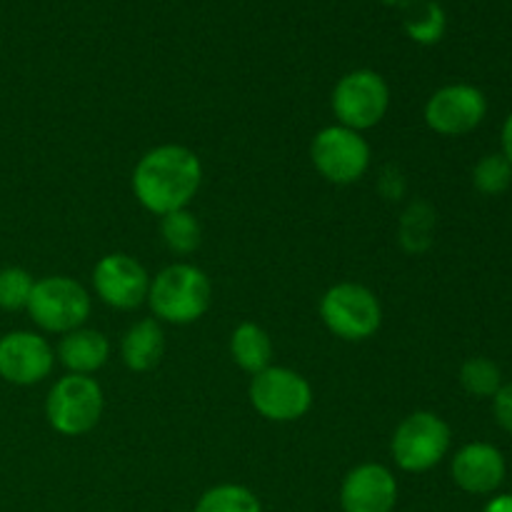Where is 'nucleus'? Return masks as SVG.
<instances>
[{
	"instance_id": "f257e3e1",
	"label": "nucleus",
	"mask_w": 512,
	"mask_h": 512,
	"mask_svg": "<svg viewBox=\"0 0 512 512\" xmlns=\"http://www.w3.org/2000/svg\"><path fill=\"white\" fill-rule=\"evenodd\" d=\"M203 183V163L185 145L165 143L148 150L133 170L135 200L148 213L163 215L185 210Z\"/></svg>"
},
{
	"instance_id": "f03ea898",
	"label": "nucleus",
	"mask_w": 512,
	"mask_h": 512,
	"mask_svg": "<svg viewBox=\"0 0 512 512\" xmlns=\"http://www.w3.org/2000/svg\"><path fill=\"white\" fill-rule=\"evenodd\" d=\"M213 300L210 278L193 263H173L150 280L148 305L163 323L190 325L203 318Z\"/></svg>"
},
{
	"instance_id": "7ed1b4c3",
	"label": "nucleus",
	"mask_w": 512,
	"mask_h": 512,
	"mask_svg": "<svg viewBox=\"0 0 512 512\" xmlns=\"http://www.w3.org/2000/svg\"><path fill=\"white\" fill-rule=\"evenodd\" d=\"M105 395L103 388L90 375L68 373L55 380L45 398V418L55 433L65 438H78L90 433L103 418Z\"/></svg>"
},
{
	"instance_id": "20e7f679",
	"label": "nucleus",
	"mask_w": 512,
	"mask_h": 512,
	"mask_svg": "<svg viewBox=\"0 0 512 512\" xmlns=\"http://www.w3.org/2000/svg\"><path fill=\"white\" fill-rule=\"evenodd\" d=\"M25 310L40 330L65 335L83 328L93 310V300L78 280L68 275H48L35 280Z\"/></svg>"
},
{
	"instance_id": "39448f33",
	"label": "nucleus",
	"mask_w": 512,
	"mask_h": 512,
	"mask_svg": "<svg viewBox=\"0 0 512 512\" xmlns=\"http://www.w3.org/2000/svg\"><path fill=\"white\" fill-rule=\"evenodd\" d=\"M320 318L335 338L363 343L383 325V305L365 285L338 283L320 298Z\"/></svg>"
},
{
	"instance_id": "423d86ee",
	"label": "nucleus",
	"mask_w": 512,
	"mask_h": 512,
	"mask_svg": "<svg viewBox=\"0 0 512 512\" xmlns=\"http://www.w3.org/2000/svg\"><path fill=\"white\" fill-rule=\"evenodd\" d=\"M453 433L440 415L418 410L400 420L390 440L395 465L405 473H428L448 455Z\"/></svg>"
},
{
	"instance_id": "0eeeda50",
	"label": "nucleus",
	"mask_w": 512,
	"mask_h": 512,
	"mask_svg": "<svg viewBox=\"0 0 512 512\" xmlns=\"http://www.w3.org/2000/svg\"><path fill=\"white\" fill-rule=\"evenodd\" d=\"M248 398L255 413L270 423H295L313 408V385L295 370L270 365L263 373L253 375Z\"/></svg>"
},
{
	"instance_id": "6e6552de",
	"label": "nucleus",
	"mask_w": 512,
	"mask_h": 512,
	"mask_svg": "<svg viewBox=\"0 0 512 512\" xmlns=\"http://www.w3.org/2000/svg\"><path fill=\"white\" fill-rule=\"evenodd\" d=\"M330 105L338 125L363 133L385 118L390 108V88L383 75L375 70H350L333 88Z\"/></svg>"
},
{
	"instance_id": "1a4fd4ad",
	"label": "nucleus",
	"mask_w": 512,
	"mask_h": 512,
	"mask_svg": "<svg viewBox=\"0 0 512 512\" xmlns=\"http://www.w3.org/2000/svg\"><path fill=\"white\" fill-rule=\"evenodd\" d=\"M310 158L315 170L328 183L350 185L358 183L370 168V145L363 133L345 125H328L320 130L310 145Z\"/></svg>"
},
{
	"instance_id": "9d476101",
	"label": "nucleus",
	"mask_w": 512,
	"mask_h": 512,
	"mask_svg": "<svg viewBox=\"0 0 512 512\" xmlns=\"http://www.w3.org/2000/svg\"><path fill=\"white\" fill-rule=\"evenodd\" d=\"M425 123L433 133L460 138L478 128L488 115V98L468 83H450L435 90L425 103Z\"/></svg>"
},
{
	"instance_id": "9b49d317",
	"label": "nucleus",
	"mask_w": 512,
	"mask_h": 512,
	"mask_svg": "<svg viewBox=\"0 0 512 512\" xmlns=\"http://www.w3.org/2000/svg\"><path fill=\"white\" fill-rule=\"evenodd\" d=\"M55 350L33 330H10L0 335V378L18 388L38 385L53 373Z\"/></svg>"
},
{
	"instance_id": "f8f14e48",
	"label": "nucleus",
	"mask_w": 512,
	"mask_h": 512,
	"mask_svg": "<svg viewBox=\"0 0 512 512\" xmlns=\"http://www.w3.org/2000/svg\"><path fill=\"white\" fill-rule=\"evenodd\" d=\"M95 295L115 310H133L148 300L150 275L128 253H110L93 268Z\"/></svg>"
},
{
	"instance_id": "ddd939ff",
	"label": "nucleus",
	"mask_w": 512,
	"mask_h": 512,
	"mask_svg": "<svg viewBox=\"0 0 512 512\" xmlns=\"http://www.w3.org/2000/svg\"><path fill=\"white\" fill-rule=\"evenodd\" d=\"M398 505V480L380 463L355 465L340 485L343 512H393Z\"/></svg>"
},
{
	"instance_id": "4468645a",
	"label": "nucleus",
	"mask_w": 512,
	"mask_h": 512,
	"mask_svg": "<svg viewBox=\"0 0 512 512\" xmlns=\"http://www.w3.org/2000/svg\"><path fill=\"white\" fill-rule=\"evenodd\" d=\"M505 455L490 443H468L455 453L450 475L470 495H493L505 483Z\"/></svg>"
},
{
	"instance_id": "2eb2a0df",
	"label": "nucleus",
	"mask_w": 512,
	"mask_h": 512,
	"mask_svg": "<svg viewBox=\"0 0 512 512\" xmlns=\"http://www.w3.org/2000/svg\"><path fill=\"white\" fill-rule=\"evenodd\" d=\"M55 355L60 363L75 375H93L108 363L110 358V340L105 333L93 328L70 330L60 338Z\"/></svg>"
},
{
	"instance_id": "dca6fc26",
	"label": "nucleus",
	"mask_w": 512,
	"mask_h": 512,
	"mask_svg": "<svg viewBox=\"0 0 512 512\" xmlns=\"http://www.w3.org/2000/svg\"><path fill=\"white\" fill-rule=\"evenodd\" d=\"M165 353V333L160 320L145 318L130 325L128 333L123 335L120 343V355L128 370L133 373H148L163 360Z\"/></svg>"
},
{
	"instance_id": "f3484780",
	"label": "nucleus",
	"mask_w": 512,
	"mask_h": 512,
	"mask_svg": "<svg viewBox=\"0 0 512 512\" xmlns=\"http://www.w3.org/2000/svg\"><path fill=\"white\" fill-rule=\"evenodd\" d=\"M273 340L268 330L260 328L258 323H240L230 335V355L235 365L250 375L263 373L273 365Z\"/></svg>"
},
{
	"instance_id": "a211bd4d",
	"label": "nucleus",
	"mask_w": 512,
	"mask_h": 512,
	"mask_svg": "<svg viewBox=\"0 0 512 512\" xmlns=\"http://www.w3.org/2000/svg\"><path fill=\"white\" fill-rule=\"evenodd\" d=\"M160 235H163V243L168 245L170 253L175 255L195 253L200 248V240H203L198 218L188 208L163 215L160 218Z\"/></svg>"
},
{
	"instance_id": "6ab92c4d",
	"label": "nucleus",
	"mask_w": 512,
	"mask_h": 512,
	"mask_svg": "<svg viewBox=\"0 0 512 512\" xmlns=\"http://www.w3.org/2000/svg\"><path fill=\"white\" fill-rule=\"evenodd\" d=\"M193 512H263V505L245 485L223 483L205 490Z\"/></svg>"
},
{
	"instance_id": "aec40b11",
	"label": "nucleus",
	"mask_w": 512,
	"mask_h": 512,
	"mask_svg": "<svg viewBox=\"0 0 512 512\" xmlns=\"http://www.w3.org/2000/svg\"><path fill=\"white\" fill-rule=\"evenodd\" d=\"M435 213L430 205L413 203L400 220V243L408 253H423L433 243Z\"/></svg>"
},
{
	"instance_id": "412c9836",
	"label": "nucleus",
	"mask_w": 512,
	"mask_h": 512,
	"mask_svg": "<svg viewBox=\"0 0 512 512\" xmlns=\"http://www.w3.org/2000/svg\"><path fill=\"white\" fill-rule=\"evenodd\" d=\"M460 385L473 398H495L503 388V373L490 358H470L460 368Z\"/></svg>"
},
{
	"instance_id": "4be33fe9",
	"label": "nucleus",
	"mask_w": 512,
	"mask_h": 512,
	"mask_svg": "<svg viewBox=\"0 0 512 512\" xmlns=\"http://www.w3.org/2000/svg\"><path fill=\"white\" fill-rule=\"evenodd\" d=\"M473 185L480 195H503L512 185V163L503 153H490L475 163Z\"/></svg>"
},
{
	"instance_id": "5701e85b",
	"label": "nucleus",
	"mask_w": 512,
	"mask_h": 512,
	"mask_svg": "<svg viewBox=\"0 0 512 512\" xmlns=\"http://www.w3.org/2000/svg\"><path fill=\"white\" fill-rule=\"evenodd\" d=\"M445 13L438 3L433 0H420L415 3L413 13L405 18V30H408L410 38L415 43H423V45H433L443 38L445 33Z\"/></svg>"
},
{
	"instance_id": "b1692460",
	"label": "nucleus",
	"mask_w": 512,
	"mask_h": 512,
	"mask_svg": "<svg viewBox=\"0 0 512 512\" xmlns=\"http://www.w3.org/2000/svg\"><path fill=\"white\" fill-rule=\"evenodd\" d=\"M33 285L35 278L25 268H18V265L0 268V310L15 313V310L28 308Z\"/></svg>"
},
{
	"instance_id": "393cba45",
	"label": "nucleus",
	"mask_w": 512,
	"mask_h": 512,
	"mask_svg": "<svg viewBox=\"0 0 512 512\" xmlns=\"http://www.w3.org/2000/svg\"><path fill=\"white\" fill-rule=\"evenodd\" d=\"M493 415L500 428L512 435V383H503V388L495 393Z\"/></svg>"
},
{
	"instance_id": "a878e982",
	"label": "nucleus",
	"mask_w": 512,
	"mask_h": 512,
	"mask_svg": "<svg viewBox=\"0 0 512 512\" xmlns=\"http://www.w3.org/2000/svg\"><path fill=\"white\" fill-rule=\"evenodd\" d=\"M483 512H512V493H503L490 498Z\"/></svg>"
},
{
	"instance_id": "bb28decb",
	"label": "nucleus",
	"mask_w": 512,
	"mask_h": 512,
	"mask_svg": "<svg viewBox=\"0 0 512 512\" xmlns=\"http://www.w3.org/2000/svg\"><path fill=\"white\" fill-rule=\"evenodd\" d=\"M500 145H503V155L512 163V113L505 118L503 133H500Z\"/></svg>"
}]
</instances>
